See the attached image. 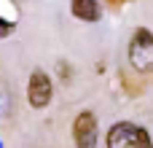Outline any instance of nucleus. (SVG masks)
<instances>
[{"mask_svg":"<svg viewBox=\"0 0 153 148\" xmlns=\"http://www.w3.org/2000/svg\"><path fill=\"white\" fill-rule=\"evenodd\" d=\"M108 148H153V143L143 127L132 121H118L108 132Z\"/></svg>","mask_w":153,"mask_h":148,"instance_id":"nucleus-1","label":"nucleus"},{"mask_svg":"<svg viewBox=\"0 0 153 148\" xmlns=\"http://www.w3.org/2000/svg\"><path fill=\"white\" fill-rule=\"evenodd\" d=\"M129 62L140 73H153V32L151 30H145V27L134 30L132 43H129Z\"/></svg>","mask_w":153,"mask_h":148,"instance_id":"nucleus-2","label":"nucleus"},{"mask_svg":"<svg viewBox=\"0 0 153 148\" xmlns=\"http://www.w3.org/2000/svg\"><path fill=\"white\" fill-rule=\"evenodd\" d=\"M73 140L78 148H97V116L83 111L73 121Z\"/></svg>","mask_w":153,"mask_h":148,"instance_id":"nucleus-3","label":"nucleus"},{"mask_svg":"<svg viewBox=\"0 0 153 148\" xmlns=\"http://www.w3.org/2000/svg\"><path fill=\"white\" fill-rule=\"evenodd\" d=\"M51 94H54V84L51 78L43 73V70H35L30 75V86H27V100L32 108H46L51 102Z\"/></svg>","mask_w":153,"mask_h":148,"instance_id":"nucleus-4","label":"nucleus"},{"mask_svg":"<svg viewBox=\"0 0 153 148\" xmlns=\"http://www.w3.org/2000/svg\"><path fill=\"white\" fill-rule=\"evenodd\" d=\"M70 8H73V13H75L78 19H83V22H97V19H100V3H97V0H73Z\"/></svg>","mask_w":153,"mask_h":148,"instance_id":"nucleus-5","label":"nucleus"},{"mask_svg":"<svg viewBox=\"0 0 153 148\" xmlns=\"http://www.w3.org/2000/svg\"><path fill=\"white\" fill-rule=\"evenodd\" d=\"M13 27H16V22H11V19H3V16H0V38H8V35L13 32Z\"/></svg>","mask_w":153,"mask_h":148,"instance_id":"nucleus-6","label":"nucleus"},{"mask_svg":"<svg viewBox=\"0 0 153 148\" xmlns=\"http://www.w3.org/2000/svg\"><path fill=\"white\" fill-rule=\"evenodd\" d=\"M108 3H110V5H118V3H124V0H108Z\"/></svg>","mask_w":153,"mask_h":148,"instance_id":"nucleus-7","label":"nucleus"}]
</instances>
